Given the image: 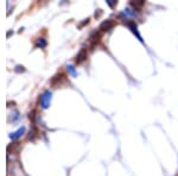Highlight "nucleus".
Segmentation results:
<instances>
[{
  "mask_svg": "<svg viewBox=\"0 0 178 176\" xmlns=\"http://www.w3.org/2000/svg\"><path fill=\"white\" fill-rule=\"evenodd\" d=\"M114 25H115L114 20H112V19L105 20V22H102L101 25H100V30H101V31H109L110 29L114 27Z\"/></svg>",
  "mask_w": 178,
  "mask_h": 176,
  "instance_id": "nucleus-1",
  "label": "nucleus"
},
{
  "mask_svg": "<svg viewBox=\"0 0 178 176\" xmlns=\"http://www.w3.org/2000/svg\"><path fill=\"white\" fill-rule=\"evenodd\" d=\"M86 58H87V49H81V50L78 51V54H77L76 56V63H82L86 61Z\"/></svg>",
  "mask_w": 178,
  "mask_h": 176,
  "instance_id": "nucleus-2",
  "label": "nucleus"
},
{
  "mask_svg": "<svg viewBox=\"0 0 178 176\" xmlns=\"http://www.w3.org/2000/svg\"><path fill=\"white\" fill-rule=\"evenodd\" d=\"M51 94L49 92H45L44 94L42 95V104H43V107H48V104L50 101Z\"/></svg>",
  "mask_w": 178,
  "mask_h": 176,
  "instance_id": "nucleus-3",
  "label": "nucleus"
},
{
  "mask_svg": "<svg viewBox=\"0 0 178 176\" xmlns=\"http://www.w3.org/2000/svg\"><path fill=\"white\" fill-rule=\"evenodd\" d=\"M100 38H101V35H100L99 32L97 31L93 32V33L90 35V42H91L93 44L99 43V42H100Z\"/></svg>",
  "mask_w": 178,
  "mask_h": 176,
  "instance_id": "nucleus-4",
  "label": "nucleus"
},
{
  "mask_svg": "<svg viewBox=\"0 0 178 176\" xmlns=\"http://www.w3.org/2000/svg\"><path fill=\"white\" fill-rule=\"evenodd\" d=\"M36 46L37 48H40V49H43L46 46V41H45L44 38H38L37 39V42H36Z\"/></svg>",
  "mask_w": 178,
  "mask_h": 176,
  "instance_id": "nucleus-5",
  "label": "nucleus"
},
{
  "mask_svg": "<svg viewBox=\"0 0 178 176\" xmlns=\"http://www.w3.org/2000/svg\"><path fill=\"white\" fill-rule=\"evenodd\" d=\"M127 26H129V27L132 29V31H133L134 33H137V36L140 38L139 33H138V30H137V25H135V23H134V22H127Z\"/></svg>",
  "mask_w": 178,
  "mask_h": 176,
  "instance_id": "nucleus-6",
  "label": "nucleus"
},
{
  "mask_svg": "<svg viewBox=\"0 0 178 176\" xmlns=\"http://www.w3.org/2000/svg\"><path fill=\"white\" fill-rule=\"evenodd\" d=\"M24 131H25V129H24V127H21V129H20V130H18V131L16 132V133L11 134V138H13V139L18 138L20 134H23V133H24Z\"/></svg>",
  "mask_w": 178,
  "mask_h": 176,
  "instance_id": "nucleus-7",
  "label": "nucleus"
},
{
  "mask_svg": "<svg viewBox=\"0 0 178 176\" xmlns=\"http://www.w3.org/2000/svg\"><path fill=\"white\" fill-rule=\"evenodd\" d=\"M132 5H133L134 7H141L144 4H145V1H143V0H140V1H137V2H134V1H132L131 2Z\"/></svg>",
  "mask_w": 178,
  "mask_h": 176,
  "instance_id": "nucleus-8",
  "label": "nucleus"
},
{
  "mask_svg": "<svg viewBox=\"0 0 178 176\" xmlns=\"http://www.w3.org/2000/svg\"><path fill=\"white\" fill-rule=\"evenodd\" d=\"M107 2H108V5H109V6H114L115 4H116V1H115V0H108Z\"/></svg>",
  "mask_w": 178,
  "mask_h": 176,
  "instance_id": "nucleus-9",
  "label": "nucleus"
}]
</instances>
